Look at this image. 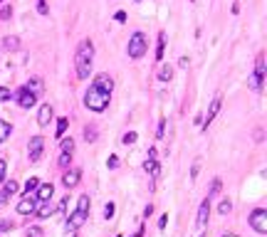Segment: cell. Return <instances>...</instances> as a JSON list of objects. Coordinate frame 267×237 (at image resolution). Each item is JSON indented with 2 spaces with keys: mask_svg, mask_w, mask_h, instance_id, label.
Instances as JSON below:
<instances>
[{
  "mask_svg": "<svg viewBox=\"0 0 267 237\" xmlns=\"http://www.w3.org/2000/svg\"><path fill=\"white\" fill-rule=\"evenodd\" d=\"M89 205H92V200H89V195H82L79 200H77V210L67 218V232H75V230H79L84 222H87V215H89Z\"/></svg>",
  "mask_w": 267,
  "mask_h": 237,
  "instance_id": "obj_3",
  "label": "cell"
},
{
  "mask_svg": "<svg viewBox=\"0 0 267 237\" xmlns=\"http://www.w3.org/2000/svg\"><path fill=\"white\" fill-rule=\"evenodd\" d=\"M13 96L18 99V104L22 107V109H32V107H35V101H38V96H35L32 91H27L25 87H20V89L15 91Z\"/></svg>",
  "mask_w": 267,
  "mask_h": 237,
  "instance_id": "obj_8",
  "label": "cell"
},
{
  "mask_svg": "<svg viewBox=\"0 0 267 237\" xmlns=\"http://www.w3.org/2000/svg\"><path fill=\"white\" fill-rule=\"evenodd\" d=\"M55 210H57V208L47 200V202H38V210H35V213H38L40 220H47V218H52V215H55Z\"/></svg>",
  "mask_w": 267,
  "mask_h": 237,
  "instance_id": "obj_16",
  "label": "cell"
},
{
  "mask_svg": "<svg viewBox=\"0 0 267 237\" xmlns=\"http://www.w3.org/2000/svg\"><path fill=\"white\" fill-rule=\"evenodd\" d=\"M38 185H40V181H38V178H30V181L25 183V195L35 193V190H38Z\"/></svg>",
  "mask_w": 267,
  "mask_h": 237,
  "instance_id": "obj_28",
  "label": "cell"
},
{
  "mask_svg": "<svg viewBox=\"0 0 267 237\" xmlns=\"http://www.w3.org/2000/svg\"><path fill=\"white\" fill-rule=\"evenodd\" d=\"M131 237H144V225H141V227L136 230V235H131Z\"/></svg>",
  "mask_w": 267,
  "mask_h": 237,
  "instance_id": "obj_46",
  "label": "cell"
},
{
  "mask_svg": "<svg viewBox=\"0 0 267 237\" xmlns=\"http://www.w3.org/2000/svg\"><path fill=\"white\" fill-rule=\"evenodd\" d=\"M67 126H70V121H67L64 116H62V119H57V131H55V133H57L59 139L64 136V131H67Z\"/></svg>",
  "mask_w": 267,
  "mask_h": 237,
  "instance_id": "obj_27",
  "label": "cell"
},
{
  "mask_svg": "<svg viewBox=\"0 0 267 237\" xmlns=\"http://www.w3.org/2000/svg\"><path fill=\"white\" fill-rule=\"evenodd\" d=\"M3 47H5L8 52H18L20 50V37H15V35L3 37Z\"/></svg>",
  "mask_w": 267,
  "mask_h": 237,
  "instance_id": "obj_18",
  "label": "cell"
},
{
  "mask_svg": "<svg viewBox=\"0 0 267 237\" xmlns=\"http://www.w3.org/2000/svg\"><path fill=\"white\" fill-rule=\"evenodd\" d=\"M198 171H201V161L193 163V171H191V178H198Z\"/></svg>",
  "mask_w": 267,
  "mask_h": 237,
  "instance_id": "obj_41",
  "label": "cell"
},
{
  "mask_svg": "<svg viewBox=\"0 0 267 237\" xmlns=\"http://www.w3.org/2000/svg\"><path fill=\"white\" fill-rule=\"evenodd\" d=\"M18 188H20V185L15 181H5V185H3V193H0V195H3L5 200H10V198L18 193Z\"/></svg>",
  "mask_w": 267,
  "mask_h": 237,
  "instance_id": "obj_19",
  "label": "cell"
},
{
  "mask_svg": "<svg viewBox=\"0 0 267 237\" xmlns=\"http://www.w3.org/2000/svg\"><path fill=\"white\" fill-rule=\"evenodd\" d=\"M59 148H62V153H72V151H75V141H72V139H62V141H59Z\"/></svg>",
  "mask_w": 267,
  "mask_h": 237,
  "instance_id": "obj_26",
  "label": "cell"
},
{
  "mask_svg": "<svg viewBox=\"0 0 267 237\" xmlns=\"http://www.w3.org/2000/svg\"><path fill=\"white\" fill-rule=\"evenodd\" d=\"M114 213H116V205H114V202H107V205H104V218L112 220V218H114Z\"/></svg>",
  "mask_w": 267,
  "mask_h": 237,
  "instance_id": "obj_31",
  "label": "cell"
},
{
  "mask_svg": "<svg viewBox=\"0 0 267 237\" xmlns=\"http://www.w3.org/2000/svg\"><path fill=\"white\" fill-rule=\"evenodd\" d=\"M146 50H149V42H146V35L144 32H134L129 37V47H126V52L131 59H141V57L146 55Z\"/></svg>",
  "mask_w": 267,
  "mask_h": 237,
  "instance_id": "obj_4",
  "label": "cell"
},
{
  "mask_svg": "<svg viewBox=\"0 0 267 237\" xmlns=\"http://www.w3.org/2000/svg\"><path fill=\"white\" fill-rule=\"evenodd\" d=\"M25 89H27V91H32L35 96H40V94L45 91V82H42L40 77H32V79H30V82L25 84Z\"/></svg>",
  "mask_w": 267,
  "mask_h": 237,
  "instance_id": "obj_17",
  "label": "cell"
},
{
  "mask_svg": "<svg viewBox=\"0 0 267 237\" xmlns=\"http://www.w3.org/2000/svg\"><path fill=\"white\" fill-rule=\"evenodd\" d=\"M13 99V91L5 89V87H0V101H10Z\"/></svg>",
  "mask_w": 267,
  "mask_h": 237,
  "instance_id": "obj_36",
  "label": "cell"
},
{
  "mask_svg": "<svg viewBox=\"0 0 267 237\" xmlns=\"http://www.w3.org/2000/svg\"><path fill=\"white\" fill-rule=\"evenodd\" d=\"M5 173H8V163L0 158V181H5Z\"/></svg>",
  "mask_w": 267,
  "mask_h": 237,
  "instance_id": "obj_39",
  "label": "cell"
},
{
  "mask_svg": "<svg viewBox=\"0 0 267 237\" xmlns=\"http://www.w3.org/2000/svg\"><path fill=\"white\" fill-rule=\"evenodd\" d=\"M52 195H55V185L52 183H40L38 185V202H47V200H52Z\"/></svg>",
  "mask_w": 267,
  "mask_h": 237,
  "instance_id": "obj_10",
  "label": "cell"
},
{
  "mask_svg": "<svg viewBox=\"0 0 267 237\" xmlns=\"http://www.w3.org/2000/svg\"><path fill=\"white\" fill-rule=\"evenodd\" d=\"M201 237H203V235H201Z\"/></svg>",
  "mask_w": 267,
  "mask_h": 237,
  "instance_id": "obj_51",
  "label": "cell"
},
{
  "mask_svg": "<svg viewBox=\"0 0 267 237\" xmlns=\"http://www.w3.org/2000/svg\"><path fill=\"white\" fill-rule=\"evenodd\" d=\"M10 18H13V8H10V5L0 8V20H10Z\"/></svg>",
  "mask_w": 267,
  "mask_h": 237,
  "instance_id": "obj_34",
  "label": "cell"
},
{
  "mask_svg": "<svg viewBox=\"0 0 267 237\" xmlns=\"http://www.w3.org/2000/svg\"><path fill=\"white\" fill-rule=\"evenodd\" d=\"M223 237H238V235H235V232H225V235H223Z\"/></svg>",
  "mask_w": 267,
  "mask_h": 237,
  "instance_id": "obj_47",
  "label": "cell"
},
{
  "mask_svg": "<svg viewBox=\"0 0 267 237\" xmlns=\"http://www.w3.org/2000/svg\"><path fill=\"white\" fill-rule=\"evenodd\" d=\"M166 222H169V215H161V220H158V230H166Z\"/></svg>",
  "mask_w": 267,
  "mask_h": 237,
  "instance_id": "obj_43",
  "label": "cell"
},
{
  "mask_svg": "<svg viewBox=\"0 0 267 237\" xmlns=\"http://www.w3.org/2000/svg\"><path fill=\"white\" fill-rule=\"evenodd\" d=\"M153 213V205H146V210H144V218H151Z\"/></svg>",
  "mask_w": 267,
  "mask_h": 237,
  "instance_id": "obj_45",
  "label": "cell"
},
{
  "mask_svg": "<svg viewBox=\"0 0 267 237\" xmlns=\"http://www.w3.org/2000/svg\"><path fill=\"white\" fill-rule=\"evenodd\" d=\"M208 218H210V198L201 202V208H198V218H195V225L198 227H206L208 225Z\"/></svg>",
  "mask_w": 267,
  "mask_h": 237,
  "instance_id": "obj_11",
  "label": "cell"
},
{
  "mask_svg": "<svg viewBox=\"0 0 267 237\" xmlns=\"http://www.w3.org/2000/svg\"><path fill=\"white\" fill-rule=\"evenodd\" d=\"M96 136H99V133H96L94 126H87V128H84V141H87V144H94Z\"/></svg>",
  "mask_w": 267,
  "mask_h": 237,
  "instance_id": "obj_25",
  "label": "cell"
},
{
  "mask_svg": "<svg viewBox=\"0 0 267 237\" xmlns=\"http://www.w3.org/2000/svg\"><path fill=\"white\" fill-rule=\"evenodd\" d=\"M136 139H139V136H136V131H129V133H124L121 144H124V146H131V144H136Z\"/></svg>",
  "mask_w": 267,
  "mask_h": 237,
  "instance_id": "obj_29",
  "label": "cell"
},
{
  "mask_svg": "<svg viewBox=\"0 0 267 237\" xmlns=\"http://www.w3.org/2000/svg\"><path fill=\"white\" fill-rule=\"evenodd\" d=\"M107 165H109V168H116V165H119V156H109Z\"/></svg>",
  "mask_w": 267,
  "mask_h": 237,
  "instance_id": "obj_40",
  "label": "cell"
},
{
  "mask_svg": "<svg viewBox=\"0 0 267 237\" xmlns=\"http://www.w3.org/2000/svg\"><path fill=\"white\" fill-rule=\"evenodd\" d=\"M3 202H8V200H5V198H3V195H0V205H3Z\"/></svg>",
  "mask_w": 267,
  "mask_h": 237,
  "instance_id": "obj_48",
  "label": "cell"
},
{
  "mask_svg": "<svg viewBox=\"0 0 267 237\" xmlns=\"http://www.w3.org/2000/svg\"><path fill=\"white\" fill-rule=\"evenodd\" d=\"M262 82H265V57L257 55V62H255V74L250 77V89L252 91H260L262 89Z\"/></svg>",
  "mask_w": 267,
  "mask_h": 237,
  "instance_id": "obj_5",
  "label": "cell"
},
{
  "mask_svg": "<svg viewBox=\"0 0 267 237\" xmlns=\"http://www.w3.org/2000/svg\"><path fill=\"white\" fill-rule=\"evenodd\" d=\"M42 151H45V139H42V136H32V139H30V146H27L30 163H38L40 158H42Z\"/></svg>",
  "mask_w": 267,
  "mask_h": 237,
  "instance_id": "obj_7",
  "label": "cell"
},
{
  "mask_svg": "<svg viewBox=\"0 0 267 237\" xmlns=\"http://www.w3.org/2000/svg\"><path fill=\"white\" fill-rule=\"evenodd\" d=\"M72 237H79V235H72Z\"/></svg>",
  "mask_w": 267,
  "mask_h": 237,
  "instance_id": "obj_49",
  "label": "cell"
},
{
  "mask_svg": "<svg viewBox=\"0 0 267 237\" xmlns=\"http://www.w3.org/2000/svg\"><path fill=\"white\" fill-rule=\"evenodd\" d=\"M15 230V222L13 220H0V232H10Z\"/></svg>",
  "mask_w": 267,
  "mask_h": 237,
  "instance_id": "obj_32",
  "label": "cell"
},
{
  "mask_svg": "<svg viewBox=\"0 0 267 237\" xmlns=\"http://www.w3.org/2000/svg\"><path fill=\"white\" fill-rule=\"evenodd\" d=\"M92 84H94V87H99V89L109 91V94H112V89H114V79H112L109 74H96Z\"/></svg>",
  "mask_w": 267,
  "mask_h": 237,
  "instance_id": "obj_15",
  "label": "cell"
},
{
  "mask_svg": "<svg viewBox=\"0 0 267 237\" xmlns=\"http://www.w3.org/2000/svg\"><path fill=\"white\" fill-rule=\"evenodd\" d=\"M250 227H252L255 232H260V235L267 232V210L265 208H255V210L250 213Z\"/></svg>",
  "mask_w": 267,
  "mask_h": 237,
  "instance_id": "obj_6",
  "label": "cell"
},
{
  "mask_svg": "<svg viewBox=\"0 0 267 237\" xmlns=\"http://www.w3.org/2000/svg\"><path fill=\"white\" fill-rule=\"evenodd\" d=\"M220 104H223V99H220V96H215V99H213V104H210L208 114L203 116V128H208V126H210V121H213V119L218 116V111H220Z\"/></svg>",
  "mask_w": 267,
  "mask_h": 237,
  "instance_id": "obj_13",
  "label": "cell"
},
{
  "mask_svg": "<svg viewBox=\"0 0 267 237\" xmlns=\"http://www.w3.org/2000/svg\"><path fill=\"white\" fill-rule=\"evenodd\" d=\"M158 79H161V82H171L173 79V67L171 64H163V67L158 70Z\"/></svg>",
  "mask_w": 267,
  "mask_h": 237,
  "instance_id": "obj_23",
  "label": "cell"
},
{
  "mask_svg": "<svg viewBox=\"0 0 267 237\" xmlns=\"http://www.w3.org/2000/svg\"><path fill=\"white\" fill-rule=\"evenodd\" d=\"M114 20H116V22H126V13H124V10H119V13L114 15Z\"/></svg>",
  "mask_w": 267,
  "mask_h": 237,
  "instance_id": "obj_42",
  "label": "cell"
},
{
  "mask_svg": "<svg viewBox=\"0 0 267 237\" xmlns=\"http://www.w3.org/2000/svg\"><path fill=\"white\" fill-rule=\"evenodd\" d=\"M52 116H55V109H52L50 104H42V107H40V111H38V124H40L42 128H45V126H50Z\"/></svg>",
  "mask_w": 267,
  "mask_h": 237,
  "instance_id": "obj_12",
  "label": "cell"
},
{
  "mask_svg": "<svg viewBox=\"0 0 267 237\" xmlns=\"http://www.w3.org/2000/svg\"><path fill=\"white\" fill-rule=\"evenodd\" d=\"M27 237H45V232H42V227H27Z\"/></svg>",
  "mask_w": 267,
  "mask_h": 237,
  "instance_id": "obj_35",
  "label": "cell"
},
{
  "mask_svg": "<svg viewBox=\"0 0 267 237\" xmlns=\"http://www.w3.org/2000/svg\"><path fill=\"white\" fill-rule=\"evenodd\" d=\"M35 210H38V198H35L32 193H30V195H25V198L18 202V213H20V215H32Z\"/></svg>",
  "mask_w": 267,
  "mask_h": 237,
  "instance_id": "obj_9",
  "label": "cell"
},
{
  "mask_svg": "<svg viewBox=\"0 0 267 237\" xmlns=\"http://www.w3.org/2000/svg\"><path fill=\"white\" fill-rule=\"evenodd\" d=\"M10 133H13V126H10L8 121L0 119V144H5V141L10 139Z\"/></svg>",
  "mask_w": 267,
  "mask_h": 237,
  "instance_id": "obj_21",
  "label": "cell"
},
{
  "mask_svg": "<svg viewBox=\"0 0 267 237\" xmlns=\"http://www.w3.org/2000/svg\"><path fill=\"white\" fill-rule=\"evenodd\" d=\"M70 163H72V153H59V161H57L59 168H67Z\"/></svg>",
  "mask_w": 267,
  "mask_h": 237,
  "instance_id": "obj_30",
  "label": "cell"
},
{
  "mask_svg": "<svg viewBox=\"0 0 267 237\" xmlns=\"http://www.w3.org/2000/svg\"><path fill=\"white\" fill-rule=\"evenodd\" d=\"M0 3H3V0H0Z\"/></svg>",
  "mask_w": 267,
  "mask_h": 237,
  "instance_id": "obj_50",
  "label": "cell"
},
{
  "mask_svg": "<svg viewBox=\"0 0 267 237\" xmlns=\"http://www.w3.org/2000/svg\"><path fill=\"white\" fill-rule=\"evenodd\" d=\"M144 168H146V173H151L153 178L161 173V165L156 163V158H146V163H144Z\"/></svg>",
  "mask_w": 267,
  "mask_h": 237,
  "instance_id": "obj_22",
  "label": "cell"
},
{
  "mask_svg": "<svg viewBox=\"0 0 267 237\" xmlns=\"http://www.w3.org/2000/svg\"><path fill=\"white\" fill-rule=\"evenodd\" d=\"M92 59H94V45H92V40H82L77 45V52H75L77 79H89V74H92Z\"/></svg>",
  "mask_w": 267,
  "mask_h": 237,
  "instance_id": "obj_1",
  "label": "cell"
},
{
  "mask_svg": "<svg viewBox=\"0 0 267 237\" xmlns=\"http://www.w3.org/2000/svg\"><path fill=\"white\" fill-rule=\"evenodd\" d=\"M38 13H40V15H47V13H50V10H47V3H45V0H38Z\"/></svg>",
  "mask_w": 267,
  "mask_h": 237,
  "instance_id": "obj_38",
  "label": "cell"
},
{
  "mask_svg": "<svg viewBox=\"0 0 267 237\" xmlns=\"http://www.w3.org/2000/svg\"><path fill=\"white\" fill-rule=\"evenodd\" d=\"M220 188H223V181H220V178H213V183H210V190H208V198L218 195V193H220Z\"/></svg>",
  "mask_w": 267,
  "mask_h": 237,
  "instance_id": "obj_24",
  "label": "cell"
},
{
  "mask_svg": "<svg viewBox=\"0 0 267 237\" xmlns=\"http://www.w3.org/2000/svg\"><path fill=\"white\" fill-rule=\"evenodd\" d=\"M79 178H82V171H79V168H70V171L62 176V185H64V188H75L77 183H79Z\"/></svg>",
  "mask_w": 267,
  "mask_h": 237,
  "instance_id": "obj_14",
  "label": "cell"
},
{
  "mask_svg": "<svg viewBox=\"0 0 267 237\" xmlns=\"http://www.w3.org/2000/svg\"><path fill=\"white\" fill-rule=\"evenodd\" d=\"M238 13H240V0L232 3V15H238Z\"/></svg>",
  "mask_w": 267,
  "mask_h": 237,
  "instance_id": "obj_44",
  "label": "cell"
},
{
  "mask_svg": "<svg viewBox=\"0 0 267 237\" xmlns=\"http://www.w3.org/2000/svg\"><path fill=\"white\" fill-rule=\"evenodd\" d=\"M163 133H166V119H161V121H158V131H156V136H158V139H163Z\"/></svg>",
  "mask_w": 267,
  "mask_h": 237,
  "instance_id": "obj_37",
  "label": "cell"
},
{
  "mask_svg": "<svg viewBox=\"0 0 267 237\" xmlns=\"http://www.w3.org/2000/svg\"><path fill=\"white\" fill-rule=\"evenodd\" d=\"M230 210H232V202H230V200H223V202H220V208H218V213H220V215H228Z\"/></svg>",
  "mask_w": 267,
  "mask_h": 237,
  "instance_id": "obj_33",
  "label": "cell"
},
{
  "mask_svg": "<svg viewBox=\"0 0 267 237\" xmlns=\"http://www.w3.org/2000/svg\"><path fill=\"white\" fill-rule=\"evenodd\" d=\"M109 101H112V94H109V91H104V89H99V87H94V84L84 91V107H87L89 111L102 114V111H107Z\"/></svg>",
  "mask_w": 267,
  "mask_h": 237,
  "instance_id": "obj_2",
  "label": "cell"
},
{
  "mask_svg": "<svg viewBox=\"0 0 267 237\" xmlns=\"http://www.w3.org/2000/svg\"><path fill=\"white\" fill-rule=\"evenodd\" d=\"M163 52H166V32H158V45H156V59L158 62L163 59Z\"/></svg>",
  "mask_w": 267,
  "mask_h": 237,
  "instance_id": "obj_20",
  "label": "cell"
}]
</instances>
